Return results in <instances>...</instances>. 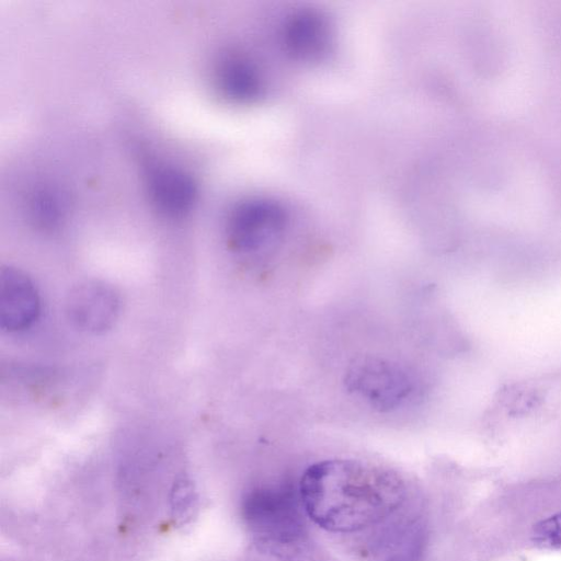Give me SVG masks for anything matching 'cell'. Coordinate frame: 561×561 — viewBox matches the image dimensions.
Wrapping results in <instances>:
<instances>
[{"label":"cell","mask_w":561,"mask_h":561,"mask_svg":"<svg viewBox=\"0 0 561 561\" xmlns=\"http://www.w3.org/2000/svg\"><path fill=\"white\" fill-rule=\"evenodd\" d=\"M345 386L380 411L397 409L413 391V381L401 366L369 356L357 358L350 365Z\"/></svg>","instance_id":"cell-3"},{"label":"cell","mask_w":561,"mask_h":561,"mask_svg":"<svg viewBox=\"0 0 561 561\" xmlns=\"http://www.w3.org/2000/svg\"><path fill=\"white\" fill-rule=\"evenodd\" d=\"M282 43L285 51L295 60L319 61L328 55L332 45L329 21L314 10L298 11L285 21Z\"/></svg>","instance_id":"cell-7"},{"label":"cell","mask_w":561,"mask_h":561,"mask_svg":"<svg viewBox=\"0 0 561 561\" xmlns=\"http://www.w3.org/2000/svg\"><path fill=\"white\" fill-rule=\"evenodd\" d=\"M146 187L156 210L168 218H181L193 207L197 188L194 179L181 168L152 161L146 167Z\"/></svg>","instance_id":"cell-6"},{"label":"cell","mask_w":561,"mask_h":561,"mask_svg":"<svg viewBox=\"0 0 561 561\" xmlns=\"http://www.w3.org/2000/svg\"><path fill=\"white\" fill-rule=\"evenodd\" d=\"M304 512L330 533H354L381 523L405 501L393 469L358 459H327L308 467L298 484Z\"/></svg>","instance_id":"cell-1"},{"label":"cell","mask_w":561,"mask_h":561,"mask_svg":"<svg viewBox=\"0 0 561 561\" xmlns=\"http://www.w3.org/2000/svg\"><path fill=\"white\" fill-rule=\"evenodd\" d=\"M284 207L268 198H249L231 211L227 237L230 247L239 252H254L275 244L287 226Z\"/></svg>","instance_id":"cell-4"},{"label":"cell","mask_w":561,"mask_h":561,"mask_svg":"<svg viewBox=\"0 0 561 561\" xmlns=\"http://www.w3.org/2000/svg\"><path fill=\"white\" fill-rule=\"evenodd\" d=\"M530 539L539 549L561 551V511L537 522Z\"/></svg>","instance_id":"cell-11"},{"label":"cell","mask_w":561,"mask_h":561,"mask_svg":"<svg viewBox=\"0 0 561 561\" xmlns=\"http://www.w3.org/2000/svg\"><path fill=\"white\" fill-rule=\"evenodd\" d=\"M26 210L30 220L44 230L59 227L66 213V204L61 194L51 187L35 190L27 199Z\"/></svg>","instance_id":"cell-10"},{"label":"cell","mask_w":561,"mask_h":561,"mask_svg":"<svg viewBox=\"0 0 561 561\" xmlns=\"http://www.w3.org/2000/svg\"><path fill=\"white\" fill-rule=\"evenodd\" d=\"M39 296L32 279L21 270L0 271V324L8 332L28 328L39 313Z\"/></svg>","instance_id":"cell-8"},{"label":"cell","mask_w":561,"mask_h":561,"mask_svg":"<svg viewBox=\"0 0 561 561\" xmlns=\"http://www.w3.org/2000/svg\"><path fill=\"white\" fill-rule=\"evenodd\" d=\"M300 508L299 490L283 484L255 488L242 503L243 517L254 533L283 540L300 534Z\"/></svg>","instance_id":"cell-2"},{"label":"cell","mask_w":561,"mask_h":561,"mask_svg":"<svg viewBox=\"0 0 561 561\" xmlns=\"http://www.w3.org/2000/svg\"><path fill=\"white\" fill-rule=\"evenodd\" d=\"M215 79L221 94L239 103L256 100L264 89L256 64L241 54H228L222 57L217 65Z\"/></svg>","instance_id":"cell-9"},{"label":"cell","mask_w":561,"mask_h":561,"mask_svg":"<svg viewBox=\"0 0 561 561\" xmlns=\"http://www.w3.org/2000/svg\"><path fill=\"white\" fill-rule=\"evenodd\" d=\"M65 310L70 323L90 334L111 329L121 310V298L110 284L87 279L75 285L66 297Z\"/></svg>","instance_id":"cell-5"}]
</instances>
